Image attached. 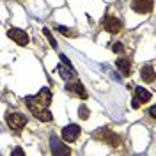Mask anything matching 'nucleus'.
I'll return each instance as SVG.
<instances>
[{
	"label": "nucleus",
	"instance_id": "ddd939ff",
	"mask_svg": "<svg viewBox=\"0 0 156 156\" xmlns=\"http://www.w3.org/2000/svg\"><path fill=\"white\" fill-rule=\"evenodd\" d=\"M57 71H58V75L64 78V80H71V78H75V69L71 68V66L58 64V66H57Z\"/></svg>",
	"mask_w": 156,
	"mask_h": 156
},
{
	"label": "nucleus",
	"instance_id": "0eeeda50",
	"mask_svg": "<svg viewBox=\"0 0 156 156\" xmlns=\"http://www.w3.org/2000/svg\"><path fill=\"white\" fill-rule=\"evenodd\" d=\"M151 99V92L146 90L144 87H135V98H133V103H131V107L133 108H138L142 103H146Z\"/></svg>",
	"mask_w": 156,
	"mask_h": 156
},
{
	"label": "nucleus",
	"instance_id": "2eb2a0df",
	"mask_svg": "<svg viewBox=\"0 0 156 156\" xmlns=\"http://www.w3.org/2000/svg\"><path fill=\"white\" fill-rule=\"evenodd\" d=\"M57 30L62 36H66V37H76L78 36L76 30H71V29H68V27H64V25H57Z\"/></svg>",
	"mask_w": 156,
	"mask_h": 156
},
{
	"label": "nucleus",
	"instance_id": "f257e3e1",
	"mask_svg": "<svg viewBox=\"0 0 156 156\" xmlns=\"http://www.w3.org/2000/svg\"><path fill=\"white\" fill-rule=\"evenodd\" d=\"M25 101H27V107H29V110L34 114V112H37V110L48 108V105L51 103V92H50V89L43 87L37 94H36V96L25 98Z\"/></svg>",
	"mask_w": 156,
	"mask_h": 156
},
{
	"label": "nucleus",
	"instance_id": "423d86ee",
	"mask_svg": "<svg viewBox=\"0 0 156 156\" xmlns=\"http://www.w3.org/2000/svg\"><path fill=\"white\" fill-rule=\"evenodd\" d=\"M7 36H9V39H12L16 44H20V46H27V44H29V34L21 29H9Z\"/></svg>",
	"mask_w": 156,
	"mask_h": 156
},
{
	"label": "nucleus",
	"instance_id": "f8f14e48",
	"mask_svg": "<svg viewBox=\"0 0 156 156\" xmlns=\"http://www.w3.org/2000/svg\"><path fill=\"white\" fill-rule=\"evenodd\" d=\"M140 76H142V80L146 83H153L154 82V68H153V64H147V66H144L140 69Z\"/></svg>",
	"mask_w": 156,
	"mask_h": 156
},
{
	"label": "nucleus",
	"instance_id": "39448f33",
	"mask_svg": "<svg viewBox=\"0 0 156 156\" xmlns=\"http://www.w3.org/2000/svg\"><path fill=\"white\" fill-rule=\"evenodd\" d=\"M131 7L138 14H147L154 7V0H131Z\"/></svg>",
	"mask_w": 156,
	"mask_h": 156
},
{
	"label": "nucleus",
	"instance_id": "f03ea898",
	"mask_svg": "<svg viewBox=\"0 0 156 156\" xmlns=\"http://www.w3.org/2000/svg\"><path fill=\"white\" fill-rule=\"evenodd\" d=\"M94 138H96V140H101V142H105V144H108V146H112V147H117L121 144L119 135H115V133H114L112 129H108V128L98 129L96 133H94Z\"/></svg>",
	"mask_w": 156,
	"mask_h": 156
},
{
	"label": "nucleus",
	"instance_id": "dca6fc26",
	"mask_svg": "<svg viewBox=\"0 0 156 156\" xmlns=\"http://www.w3.org/2000/svg\"><path fill=\"white\" fill-rule=\"evenodd\" d=\"M43 34H44V36H46V37H48L50 44H51V46H53V48H57V41H55V39H53V36H51V32H50L48 29H43Z\"/></svg>",
	"mask_w": 156,
	"mask_h": 156
},
{
	"label": "nucleus",
	"instance_id": "9d476101",
	"mask_svg": "<svg viewBox=\"0 0 156 156\" xmlns=\"http://www.w3.org/2000/svg\"><path fill=\"white\" fill-rule=\"evenodd\" d=\"M69 92H73V94H76L78 98H82V99H87V90L83 89L82 85V82H69L68 85H66Z\"/></svg>",
	"mask_w": 156,
	"mask_h": 156
},
{
	"label": "nucleus",
	"instance_id": "20e7f679",
	"mask_svg": "<svg viewBox=\"0 0 156 156\" xmlns=\"http://www.w3.org/2000/svg\"><path fill=\"white\" fill-rule=\"evenodd\" d=\"M103 27L110 34H117V32H121V29H122V21L117 18V16H114V14H107L105 20H103Z\"/></svg>",
	"mask_w": 156,
	"mask_h": 156
},
{
	"label": "nucleus",
	"instance_id": "aec40b11",
	"mask_svg": "<svg viewBox=\"0 0 156 156\" xmlns=\"http://www.w3.org/2000/svg\"><path fill=\"white\" fill-rule=\"evenodd\" d=\"M149 115L153 117V119L156 117V107H151V108H149Z\"/></svg>",
	"mask_w": 156,
	"mask_h": 156
},
{
	"label": "nucleus",
	"instance_id": "9b49d317",
	"mask_svg": "<svg viewBox=\"0 0 156 156\" xmlns=\"http://www.w3.org/2000/svg\"><path fill=\"white\" fill-rule=\"evenodd\" d=\"M115 66L124 76H129V75H131V60H129V58H117Z\"/></svg>",
	"mask_w": 156,
	"mask_h": 156
},
{
	"label": "nucleus",
	"instance_id": "1a4fd4ad",
	"mask_svg": "<svg viewBox=\"0 0 156 156\" xmlns=\"http://www.w3.org/2000/svg\"><path fill=\"white\" fill-rule=\"evenodd\" d=\"M50 146H51V154H71V149L64 146L57 136L50 138Z\"/></svg>",
	"mask_w": 156,
	"mask_h": 156
},
{
	"label": "nucleus",
	"instance_id": "6ab92c4d",
	"mask_svg": "<svg viewBox=\"0 0 156 156\" xmlns=\"http://www.w3.org/2000/svg\"><path fill=\"white\" fill-rule=\"evenodd\" d=\"M60 58H62V64H66V66H71V68H73V64H71V62H69V58L66 57V55H64V53H60Z\"/></svg>",
	"mask_w": 156,
	"mask_h": 156
},
{
	"label": "nucleus",
	"instance_id": "a211bd4d",
	"mask_svg": "<svg viewBox=\"0 0 156 156\" xmlns=\"http://www.w3.org/2000/svg\"><path fill=\"white\" fill-rule=\"evenodd\" d=\"M112 50H114L115 53H122V51H124V46H122V43H114Z\"/></svg>",
	"mask_w": 156,
	"mask_h": 156
},
{
	"label": "nucleus",
	"instance_id": "7ed1b4c3",
	"mask_svg": "<svg viewBox=\"0 0 156 156\" xmlns=\"http://www.w3.org/2000/svg\"><path fill=\"white\" fill-rule=\"evenodd\" d=\"M7 124H9L11 129H14L16 133H20L25 128V124H27V117L23 114H20V112H11V114H7Z\"/></svg>",
	"mask_w": 156,
	"mask_h": 156
},
{
	"label": "nucleus",
	"instance_id": "f3484780",
	"mask_svg": "<svg viewBox=\"0 0 156 156\" xmlns=\"http://www.w3.org/2000/svg\"><path fill=\"white\" fill-rule=\"evenodd\" d=\"M78 115H80V119H87L89 117V108L85 107V105H82V107L78 108Z\"/></svg>",
	"mask_w": 156,
	"mask_h": 156
},
{
	"label": "nucleus",
	"instance_id": "4468645a",
	"mask_svg": "<svg viewBox=\"0 0 156 156\" xmlns=\"http://www.w3.org/2000/svg\"><path fill=\"white\" fill-rule=\"evenodd\" d=\"M34 117L39 119V121H43V122H50L53 115H51V112H48L46 108H43V110H37V112H34Z\"/></svg>",
	"mask_w": 156,
	"mask_h": 156
},
{
	"label": "nucleus",
	"instance_id": "6e6552de",
	"mask_svg": "<svg viewBox=\"0 0 156 156\" xmlns=\"http://www.w3.org/2000/svg\"><path fill=\"white\" fill-rule=\"evenodd\" d=\"M80 126L78 124H68V126L62 129V138L66 140V142H75L78 136H80Z\"/></svg>",
	"mask_w": 156,
	"mask_h": 156
},
{
	"label": "nucleus",
	"instance_id": "412c9836",
	"mask_svg": "<svg viewBox=\"0 0 156 156\" xmlns=\"http://www.w3.org/2000/svg\"><path fill=\"white\" fill-rule=\"evenodd\" d=\"M12 154H23V149H20V147H16V149L12 151Z\"/></svg>",
	"mask_w": 156,
	"mask_h": 156
}]
</instances>
